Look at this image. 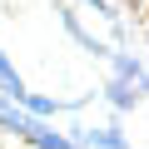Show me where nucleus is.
<instances>
[{"label": "nucleus", "instance_id": "nucleus-1", "mask_svg": "<svg viewBox=\"0 0 149 149\" xmlns=\"http://www.w3.org/2000/svg\"><path fill=\"white\" fill-rule=\"evenodd\" d=\"M0 80H5V90H10V95H15V100H20V95H25V90H20V80H15V70H10V65H5V55H0Z\"/></svg>", "mask_w": 149, "mask_h": 149}, {"label": "nucleus", "instance_id": "nucleus-2", "mask_svg": "<svg viewBox=\"0 0 149 149\" xmlns=\"http://www.w3.org/2000/svg\"><path fill=\"white\" fill-rule=\"evenodd\" d=\"M109 100H114V104H119V109H124V104H134V95H129V90H124V85H109Z\"/></svg>", "mask_w": 149, "mask_h": 149}, {"label": "nucleus", "instance_id": "nucleus-3", "mask_svg": "<svg viewBox=\"0 0 149 149\" xmlns=\"http://www.w3.org/2000/svg\"><path fill=\"white\" fill-rule=\"evenodd\" d=\"M20 100H25L35 114H50V109H55V104H50V100H40V95H20Z\"/></svg>", "mask_w": 149, "mask_h": 149}, {"label": "nucleus", "instance_id": "nucleus-4", "mask_svg": "<svg viewBox=\"0 0 149 149\" xmlns=\"http://www.w3.org/2000/svg\"><path fill=\"white\" fill-rule=\"evenodd\" d=\"M100 144H104V149H124V139H119V134H109V129L100 134Z\"/></svg>", "mask_w": 149, "mask_h": 149}]
</instances>
